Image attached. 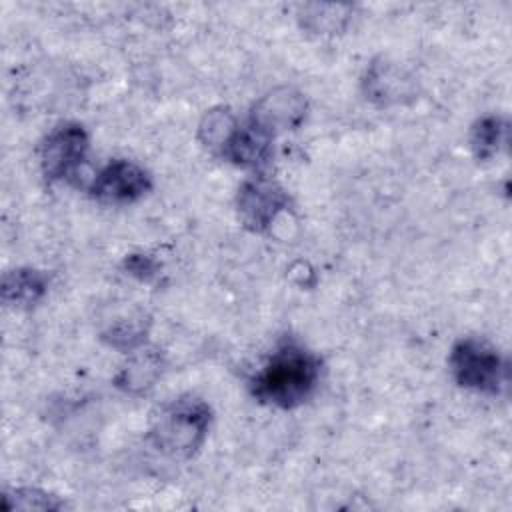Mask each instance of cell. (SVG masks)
<instances>
[{"mask_svg": "<svg viewBox=\"0 0 512 512\" xmlns=\"http://www.w3.org/2000/svg\"><path fill=\"white\" fill-rule=\"evenodd\" d=\"M320 358L296 340H282L250 380L252 396L280 410L302 406L320 382Z\"/></svg>", "mask_w": 512, "mask_h": 512, "instance_id": "1", "label": "cell"}, {"mask_svg": "<svg viewBox=\"0 0 512 512\" xmlns=\"http://www.w3.org/2000/svg\"><path fill=\"white\" fill-rule=\"evenodd\" d=\"M212 424V408L198 396H178L150 420L148 440L164 456L192 458L204 444Z\"/></svg>", "mask_w": 512, "mask_h": 512, "instance_id": "2", "label": "cell"}, {"mask_svg": "<svg viewBox=\"0 0 512 512\" xmlns=\"http://www.w3.org/2000/svg\"><path fill=\"white\" fill-rule=\"evenodd\" d=\"M454 382L470 392L498 396L508 384L506 358L482 338H460L448 356Z\"/></svg>", "mask_w": 512, "mask_h": 512, "instance_id": "3", "label": "cell"}, {"mask_svg": "<svg viewBox=\"0 0 512 512\" xmlns=\"http://www.w3.org/2000/svg\"><path fill=\"white\" fill-rule=\"evenodd\" d=\"M90 148V136L80 122H60L38 148L40 170L46 180L56 182L76 174Z\"/></svg>", "mask_w": 512, "mask_h": 512, "instance_id": "4", "label": "cell"}, {"mask_svg": "<svg viewBox=\"0 0 512 512\" xmlns=\"http://www.w3.org/2000/svg\"><path fill=\"white\" fill-rule=\"evenodd\" d=\"M286 190L272 178L256 174L246 178L236 192V212L244 228L254 234L268 232L278 216L288 210Z\"/></svg>", "mask_w": 512, "mask_h": 512, "instance_id": "5", "label": "cell"}, {"mask_svg": "<svg viewBox=\"0 0 512 512\" xmlns=\"http://www.w3.org/2000/svg\"><path fill=\"white\" fill-rule=\"evenodd\" d=\"M152 190V176L140 164L114 158L102 166L88 186V194L108 206H126L144 198Z\"/></svg>", "mask_w": 512, "mask_h": 512, "instance_id": "6", "label": "cell"}, {"mask_svg": "<svg viewBox=\"0 0 512 512\" xmlns=\"http://www.w3.org/2000/svg\"><path fill=\"white\" fill-rule=\"evenodd\" d=\"M308 116L306 96L292 86H276L260 96L252 108L248 122L268 136L298 130Z\"/></svg>", "mask_w": 512, "mask_h": 512, "instance_id": "7", "label": "cell"}, {"mask_svg": "<svg viewBox=\"0 0 512 512\" xmlns=\"http://www.w3.org/2000/svg\"><path fill=\"white\" fill-rule=\"evenodd\" d=\"M362 90L366 100L376 106L404 104L416 98V80L400 68L396 62L380 56L366 66L362 78Z\"/></svg>", "mask_w": 512, "mask_h": 512, "instance_id": "8", "label": "cell"}, {"mask_svg": "<svg viewBox=\"0 0 512 512\" xmlns=\"http://www.w3.org/2000/svg\"><path fill=\"white\" fill-rule=\"evenodd\" d=\"M164 372V354L156 346H138L126 352V360L120 364L114 386L130 396H142L154 388Z\"/></svg>", "mask_w": 512, "mask_h": 512, "instance_id": "9", "label": "cell"}, {"mask_svg": "<svg viewBox=\"0 0 512 512\" xmlns=\"http://www.w3.org/2000/svg\"><path fill=\"white\" fill-rule=\"evenodd\" d=\"M272 142H274L272 136L264 134L250 122L238 124L232 138L224 146L220 158L228 160L238 168L260 170L272 160V154H274Z\"/></svg>", "mask_w": 512, "mask_h": 512, "instance_id": "10", "label": "cell"}, {"mask_svg": "<svg viewBox=\"0 0 512 512\" xmlns=\"http://www.w3.org/2000/svg\"><path fill=\"white\" fill-rule=\"evenodd\" d=\"M50 276L44 270L22 266L8 270L2 276V302L12 308L28 310L42 302V298L48 294Z\"/></svg>", "mask_w": 512, "mask_h": 512, "instance_id": "11", "label": "cell"}, {"mask_svg": "<svg viewBox=\"0 0 512 512\" xmlns=\"http://www.w3.org/2000/svg\"><path fill=\"white\" fill-rule=\"evenodd\" d=\"M508 142V122L498 114L478 118L470 128V148L478 160H492Z\"/></svg>", "mask_w": 512, "mask_h": 512, "instance_id": "12", "label": "cell"}, {"mask_svg": "<svg viewBox=\"0 0 512 512\" xmlns=\"http://www.w3.org/2000/svg\"><path fill=\"white\" fill-rule=\"evenodd\" d=\"M354 14L352 6L342 4H304L300 6L298 20L302 28L316 32V34H336L342 32L350 16Z\"/></svg>", "mask_w": 512, "mask_h": 512, "instance_id": "13", "label": "cell"}, {"mask_svg": "<svg viewBox=\"0 0 512 512\" xmlns=\"http://www.w3.org/2000/svg\"><path fill=\"white\" fill-rule=\"evenodd\" d=\"M238 118L224 106H216L204 112L198 124V140L204 148H208L214 154H222L224 146L232 138L234 130L238 128Z\"/></svg>", "mask_w": 512, "mask_h": 512, "instance_id": "14", "label": "cell"}, {"mask_svg": "<svg viewBox=\"0 0 512 512\" xmlns=\"http://www.w3.org/2000/svg\"><path fill=\"white\" fill-rule=\"evenodd\" d=\"M150 328V320L144 314H136V316H128V318H120L114 320L104 332H102V340L122 352H130L138 346L144 344L146 334Z\"/></svg>", "mask_w": 512, "mask_h": 512, "instance_id": "15", "label": "cell"}, {"mask_svg": "<svg viewBox=\"0 0 512 512\" xmlns=\"http://www.w3.org/2000/svg\"><path fill=\"white\" fill-rule=\"evenodd\" d=\"M2 508L6 512H12V510H62V508H66V504L58 496H54L46 490L24 486V488H14V490L4 492Z\"/></svg>", "mask_w": 512, "mask_h": 512, "instance_id": "16", "label": "cell"}, {"mask_svg": "<svg viewBox=\"0 0 512 512\" xmlns=\"http://www.w3.org/2000/svg\"><path fill=\"white\" fill-rule=\"evenodd\" d=\"M124 270L126 274H130L132 278L140 280V282H150L158 276L160 272V264L156 262L154 256L144 254V252H136V254H128L124 258Z\"/></svg>", "mask_w": 512, "mask_h": 512, "instance_id": "17", "label": "cell"}]
</instances>
